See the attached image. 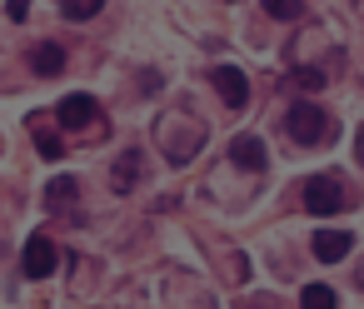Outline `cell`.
I'll return each instance as SVG.
<instances>
[{"instance_id": "obj_5", "label": "cell", "mask_w": 364, "mask_h": 309, "mask_svg": "<svg viewBox=\"0 0 364 309\" xmlns=\"http://www.w3.org/2000/svg\"><path fill=\"white\" fill-rule=\"evenodd\" d=\"M230 160H235L240 170H255V175L269 165V155H264V140H259V135H235V140H230Z\"/></svg>"}, {"instance_id": "obj_15", "label": "cell", "mask_w": 364, "mask_h": 309, "mask_svg": "<svg viewBox=\"0 0 364 309\" xmlns=\"http://www.w3.org/2000/svg\"><path fill=\"white\" fill-rule=\"evenodd\" d=\"M41 155H46V160H60L65 150H60V140H55V135H41Z\"/></svg>"}, {"instance_id": "obj_9", "label": "cell", "mask_w": 364, "mask_h": 309, "mask_svg": "<svg viewBox=\"0 0 364 309\" xmlns=\"http://www.w3.org/2000/svg\"><path fill=\"white\" fill-rule=\"evenodd\" d=\"M299 309H339V294H334L329 284H304Z\"/></svg>"}, {"instance_id": "obj_1", "label": "cell", "mask_w": 364, "mask_h": 309, "mask_svg": "<svg viewBox=\"0 0 364 309\" xmlns=\"http://www.w3.org/2000/svg\"><path fill=\"white\" fill-rule=\"evenodd\" d=\"M284 130H289V140H294V145H319V140H329V135H334V120H329L319 105L294 100V105H289V115H284Z\"/></svg>"}, {"instance_id": "obj_7", "label": "cell", "mask_w": 364, "mask_h": 309, "mask_svg": "<svg viewBox=\"0 0 364 309\" xmlns=\"http://www.w3.org/2000/svg\"><path fill=\"white\" fill-rule=\"evenodd\" d=\"M349 249H354V234H349V229H319V234H314V254H319L324 264L344 259Z\"/></svg>"}, {"instance_id": "obj_4", "label": "cell", "mask_w": 364, "mask_h": 309, "mask_svg": "<svg viewBox=\"0 0 364 309\" xmlns=\"http://www.w3.org/2000/svg\"><path fill=\"white\" fill-rule=\"evenodd\" d=\"M210 80H215L220 100H225L230 110H240V105L250 100V80H245V70H235V65H215V70H210Z\"/></svg>"}, {"instance_id": "obj_12", "label": "cell", "mask_w": 364, "mask_h": 309, "mask_svg": "<svg viewBox=\"0 0 364 309\" xmlns=\"http://www.w3.org/2000/svg\"><path fill=\"white\" fill-rule=\"evenodd\" d=\"M264 11H269L274 21H294L304 6H299V0H264Z\"/></svg>"}, {"instance_id": "obj_10", "label": "cell", "mask_w": 364, "mask_h": 309, "mask_svg": "<svg viewBox=\"0 0 364 309\" xmlns=\"http://www.w3.org/2000/svg\"><path fill=\"white\" fill-rule=\"evenodd\" d=\"M135 170H140V150H125V160L115 165V190H130L135 185Z\"/></svg>"}, {"instance_id": "obj_14", "label": "cell", "mask_w": 364, "mask_h": 309, "mask_svg": "<svg viewBox=\"0 0 364 309\" xmlns=\"http://www.w3.org/2000/svg\"><path fill=\"white\" fill-rule=\"evenodd\" d=\"M294 85H304V90H319V85H324V70H294Z\"/></svg>"}, {"instance_id": "obj_3", "label": "cell", "mask_w": 364, "mask_h": 309, "mask_svg": "<svg viewBox=\"0 0 364 309\" xmlns=\"http://www.w3.org/2000/svg\"><path fill=\"white\" fill-rule=\"evenodd\" d=\"M21 264H26V274H31V279H46V274H55L60 254H55V244H50L46 234H31V239H26V254H21Z\"/></svg>"}, {"instance_id": "obj_11", "label": "cell", "mask_w": 364, "mask_h": 309, "mask_svg": "<svg viewBox=\"0 0 364 309\" xmlns=\"http://www.w3.org/2000/svg\"><path fill=\"white\" fill-rule=\"evenodd\" d=\"M100 16V0H65V21H90Z\"/></svg>"}, {"instance_id": "obj_8", "label": "cell", "mask_w": 364, "mask_h": 309, "mask_svg": "<svg viewBox=\"0 0 364 309\" xmlns=\"http://www.w3.org/2000/svg\"><path fill=\"white\" fill-rule=\"evenodd\" d=\"M31 70H36V75H46V80H50V75H60V70H65V50H60L55 40H41V45L31 50Z\"/></svg>"}, {"instance_id": "obj_2", "label": "cell", "mask_w": 364, "mask_h": 309, "mask_svg": "<svg viewBox=\"0 0 364 309\" xmlns=\"http://www.w3.org/2000/svg\"><path fill=\"white\" fill-rule=\"evenodd\" d=\"M304 210L309 215H339L344 210V195H339V180L334 175H314V180H304Z\"/></svg>"}, {"instance_id": "obj_13", "label": "cell", "mask_w": 364, "mask_h": 309, "mask_svg": "<svg viewBox=\"0 0 364 309\" xmlns=\"http://www.w3.org/2000/svg\"><path fill=\"white\" fill-rule=\"evenodd\" d=\"M75 200V180H50V205H65Z\"/></svg>"}, {"instance_id": "obj_6", "label": "cell", "mask_w": 364, "mask_h": 309, "mask_svg": "<svg viewBox=\"0 0 364 309\" xmlns=\"http://www.w3.org/2000/svg\"><path fill=\"white\" fill-rule=\"evenodd\" d=\"M55 120H60L65 130H85V125L95 120V100H90V95H65V100L55 105Z\"/></svg>"}]
</instances>
